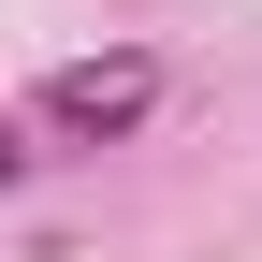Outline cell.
I'll list each match as a JSON object with an SVG mask.
<instances>
[{"label":"cell","instance_id":"1","mask_svg":"<svg viewBox=\"0 0 262 262\" xmlns=\"http://www.w3.org/2000/svg\"><path fill=\"white\" fill-rule=\"evenodd\" d=\"M29 117H44L58 146H131V131L160 117V58H146V44H117V58H58Z\"/></svg>","mask_w":262,"mask_h":262},{"label":"cell","instance_id":"2","mask_svg":"<svg viewBox=\"0 0 262 262\" xmlns=\"http://www.w3.org/2000/svg\"><path fill=\"white\" fill-rule=\"evenodd\" d=\"M15 175H29V146H15V117H0V189H15Z\"/></svg>","mask_w":262,"mask_h":262}]
</instances>
